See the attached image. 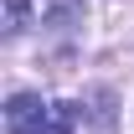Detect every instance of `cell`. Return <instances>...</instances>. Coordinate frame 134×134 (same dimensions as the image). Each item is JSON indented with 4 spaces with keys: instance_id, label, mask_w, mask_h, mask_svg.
<instances>
[{
    "instance_id": "obj_1",
    "label": "cell",
    "mask_w": 134,
    "mask_h": 134,
    "mask_svg": "<svg viewBox=\"0 0 134 134\" xmlns=\"http://www.w3.org/2000/svg\"><path fill=\"white\" fill-rule=\"evenodd\" d=\"M72 129H77L72 103H52L41 93H10L5 98V134H72Z\"/></svg>"
},
{
    "instance_id": "obj_2",
    "label": "cell",
    "mask_w": 134,
    "mask_h": 134,
    "mask_svg": "<svg viewBox=\"0 0 134 134\" xmlns=\"http://www.w3.org/2000/svg\"><path fill=\"white\" fill-rule=\"evenodd\" d=\"M88 21V0H41V26H52L57 36H72Z\"/></svg>"
},
{
    "instance_id": "obj_3",
    "label": "cell",
    "mask_w": 134,
    "mask_h": 134,
    "mask_svg": "<svg viewBox=\"0 0 134 134\" xmlns=\"http://www.w3.org/2000/svg\"><path fill=\"white\" fill-rule=\"evenodd\" d=\"M0 26H5V41H16V36L31 26V0H5V21H0Z\"/></svg>"
}]
</instances>
